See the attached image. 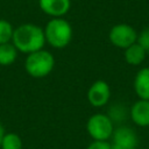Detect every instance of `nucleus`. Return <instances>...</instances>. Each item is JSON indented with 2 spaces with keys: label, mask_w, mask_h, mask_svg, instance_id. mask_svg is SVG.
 Returning a JSON list of instances; mask_svg holds the SVG:
<instances>
[{
  "label": "nucleus",
  "mask_w": 149,
  "mask_h": 149,
  "mask_svg": "<svg viewBox=\"0 0 149 149\" xmlns=\"http://www.w3.org/2000/svg\"><path fill=\"white\" fill-rule=\"evenodd\" d=\"M12 41L17 51L24 54L38 51L45 44L44 29L34 23H23L14 29Z\"/></svg>",
  "instance_id": "1"
},
{
  "label": "nucleus",
  "mask_w": 149,
  "mask_h": 149,
  "mask_svg": "<svg viewBox=\"0 0 149 149\" xmlns=\"http://www.w3.org/2000/svg\"><path fill=\"white\" fill-rule=\"evenodd\" d=\"M72 27L63 17H52L44 28L45 42L52 48L63 49L72 40Z\"/></svg>",
  "instance_id": "2"
},
{
  "label": "nucleus",
  "mask_w": 149,
  "mask_h": 149,
  "mask_svg": "<svg viewBox=\"0 0 149 149\" xmlns=\"http://www.w3.org/2000/svg\"><path fill=\"white\" fill-rule=\"evenodd\" d=\"M54 66L55 57L51 52L44 49L28 54L24 62V69L27 73L34 78L47 77L54 70Z\"/></svg>",
  "instance_id": "3"
},
{
  "label": "nucleus",
  "mask_w": 149,
  "mask_h": 149,
  "mask_svg": "<svg viewBox=\"0 0 149 149\" xmlns=\"http://www.w3.org/2000/svg\"><path fill=\"white\" fill-rule=\"evenodd\" d=\"M86 130L93 140L108 141L113 135L114 123L109 115L95 113L88 118L86 122Z\"/></svg>",
  "instance_id": "4"
},
{
  "label": "nucleus",
  "mask_w": 149,
  "mask_h": 149,
  "mask_svg": "<svg viewBox=\"0 0 149 149\" xmlns=\"http://www.w3.org/2000/svg\"><path fill=\"white\" fill-rule=\"evenodd\" d=\"M137 31L127 23H118L113 26L108 33L109 42L120 49H127L137 42Z\"/></svg>",
  "instance_id": "5"
},
{
  "label": "nucleus",
  "mask_w": 149,
  "mask_h": 149,
  "mask_svg": "<svg viewBox=\"0 0 149 149\" xmlns=\"http://www.w3.org/2000/svg\"><path fill=\"white\" fill-rule=\"evenodd\" d=\"M111 139V149H136L139 146V137L136 132L128 126H120L114 128Z\"/></svg>",
  "instance_id": "6"
},
{
  "label": "nucleus",
  "mask_w": 149,
  "mask_h": 149,
  "mask_svg": "<svg viewBox=\"0 0 149 149\" xmlns=\"http://www.w3.org/2000/svg\"><path fill=\"white\" fill-rule=\"evenodd\" d=\"M111 99V87L105 80H95L87 91V100L93 107H102Z\"/></svg>",
  "instance_id": "7"
},
{
  "label": "nucleus",
  "mask_w": 149,
  "mask_h": 149,
  "mask_svg": "<svg viewBox=\"0 0 149 149\" xmlns=\"http://www.w3.org/2000/svg\"><path fill=\"white\" fill-rule=\"evenodd\" d=\"M38 5L42 12H44L47 15L52 17H62L69 12L71 7V1L70 0H38Z\"/></svg>",
  "instance_id": "8"
},
{
  "label": "nucleus",
  "mask_w": 149,
  "mask_h": 149,
  "mask_svg": "<svg viewBox=\"0 0 149 149\" xmlns=\"http://www.w3.org/2000/svg\"><path fill=\"white\" fill-rule=\"evenodd\" d=\"M130 119L140 127H149V100H136L130 107Z\"/></svg>",
  "instance_id": "9"
},
{
  "label": "nucleus",
  "mask_w": 149,
  "mask_h": 149,
  "mask_svg": "<svg viewBox=\"0 0 149 149\" xmlns=\"http://www.w3.org/2000/svg\"><path fill=\"white\" fill-rule=\"evenodd\" d=\"M134 91L139 99L149 100V68L140 69L134 78Z\"/></svg>",
  "instance_id": "10"
},
{
  "label": "nucleus",
  "mask_w": 149,
  "mask_h": 149,
  "mask_svg": "<svg viewBox=\"0 0 149 149\" xmlns=\"http://www.w3.org/2000/svg\"><path fill=\"white\" fill-rule=\"evenodd\" d=\"M146 56H147L146 50L137 42L125 49V61L129 65L136 66L142 64L143 61L146 59Z\"/></svg>",
  "instance_id": "11"
},
{
  "label": "nucleus",
  "mask_w": 149,
  "mask_h": 149,
  "mask_svg": "<svg viewBox=\"0 0 149 149\" xmlns=\"http://www.w3.org/2000/svg\"><path fill=\"white\" fill-rule=\"evenodd\" d=\"M17 56V49L13 43H3L0 44V65L7 66L14 63Z\"/></svg>",
  "instance_id": "12"
},
{
  "label": "nucleus",
  "mask_w": 149,
  "mask_h": 149,
  "mask_svg": "<svg viewBox=\"0 0 149 149\" xmlns=\"http://www.w3.org/2000/svg\"><path fill=\"white\" fill-rule=\"evenodd\" d=\"M0 148L1 149H22V140L15 133H7L2 139Z\"/></svg>",
  "instance_id": "13"
},
{
  "label": "nucleus",
  "mask_w": 149,
  "mask_h": 149,
  "mask_svg": "<svg viewBox=\"0 0 149 149\" xmlns=\"http://www.w3.org/2000/svg\"><path fill=\"white\" fill-rule=\"evenodd\" d=\"M14 29L7 20L0 19V44L8 43L13 37Z\"/></svg>",
  "instance_id": "14"
},
{
  "label": "nucleus",
  "mask_w": 149,
  "mask_h": 149,
  "mask_svg": "<svg viewBox=\"0 0 149 149\" xmlns=\"http://www.w3.org/2000/svg\"><path fill=\"white\" fill-rule=\"evenodd\" d=\"M137 43L146 50L147 54H149V27L141 30L137 36Z\"/></svg>",
  "instance_id": "15"
},
{
  "label": "nucleus",
  "mask_w": 149,
  "mask_h": 149,
  "mask_svg": "<svg viewBox=\"0 0 149 149\" xmlns=\"http://www.w3.org/2000/svg\"><path fill=\"white\" fill-rule=\"evenodd\" d=\"M111 142L109 141H100V140H93L88 146L87 149H111Z\"/></svg>",
  "instance_id": "16"
},
{
  "label": "nucleus",
  "mask_w": 149,
  "mask_h": 149,
  "mask_svg": "<svg viewBox=\"0 0 149 149\" xmlns=\"http://www.w3.org/2000/svg\"><path fill=\"white\" fill-rule=\"evenodd\" d=\"M5 136V129L2 127V125L0 123V146H1V142H2V139Z\"/></svg>",
  "instance_id": "17"
}]
</instances>
